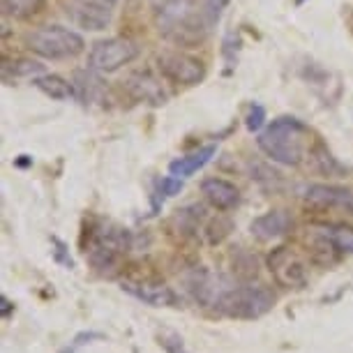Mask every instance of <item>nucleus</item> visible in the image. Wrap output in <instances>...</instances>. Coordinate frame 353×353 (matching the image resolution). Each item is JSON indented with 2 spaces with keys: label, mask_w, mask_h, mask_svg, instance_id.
<instances>
[{
  "label": "nucleus",
  "mask_w": 353,
  "mask_h": 353,
  "mask_svg": "<svg viewBox=\"0 0 353 353\" xmlns=\"http://www.w3.org/2000/svg\"><path fill=\"white\" fill-rule=\"evenodd\" d=\"M159 32L178 46H194L208 37L210 21L194 0H150Z\"/></svg>",
  "instance_id": "nucleus-1"
},
{
  "label": "nucleus",
  "mask_w": 353,
  "mask_h": 353,
  "mask_svg": "<svg viewBox=\"0 0 353 353\" xmlns=\"http://www.w3.org/2000/svg\"><path fill=\"white\" fill-rule=\"evenodd\" d=\"M307 139L310 128L298 118L284 116L272 121L261 134H259L256 143L263 150L265 157H270L272 162L286 164V166H298L303 162L305 152H307Z\"/></svg>",
  "instance_id": "nucleus-2"
},
{
  "label": "nucleus",
  "mask_w": 353,
  "mask_h": 353,
  "mask_svg": "<svg viewBox=\"0 0 353 353\" xmlns=\"http://www.w3.org/2000/svg\"><path fill=\"white\" fill-rule=\"evenodd\" d=\"M130 243L132 241L128 229H121L116 224H99L88 231L85 254H88L92 268L104 272V275H111L118 265V259L130 250Z\"/></svg>",
  "instance_id": "nucleus-3"
},
{
  "label": "nucleus",
  "mask_w": 353,
  "mask_h": 353,
  "mask_svg": "<svg viewBox=\"0 0 353 353\" xmlns=\"http://www.w3.org/2000/svg\"><path fill=\"white\" fill-rule=\"evenodd\" d=\"M26 44L32 53L46 58V61H70L85 49L83 37L65 26H42V28L28 32Z\"/></svg>",
  "instance_id": "nucleus-4"
},
{
  "label": "nucleus",
  "mask_w": 353,
  "mask_h": 353,
  "mask_svg": "<svg viewBox=\"0 0 353 353\" xmlns=\"http://www.w3.org/2000/svg\"><path fill=\"white\" fill-rule=\"evenodd\" d=\"M275 296L265 286H231L229 293L219 301L217 310L233 319H256L272 310Z\"/></svg>",
  "instance_id": "nucleus-5"
},
{
  "label": "nucleus",
  "mask_w": 353,
  "mask_h": 353,
  "mask_svg": "<svg viewBox=\"0 0 353 353\" xmlns=\"http://www.w3.org/2000/svg\"><path fill=\"white\" fill-rule=\"evenodd\" d=\"M137 56H139V44L134 39L111 37L92 44V49L88 53V65L95 72L111 74V72H118L125 65H130Z\"/></svg>",
  "instance_id": "nucleus-6"
},
{
  "label": "nucleus",
  "mask_w": 353,
  "mask_h": 353,
  "mask_svg": "<svg viewBox=\"0 0 353 353\" xmlns=\"http://www.w3.org/2000/svg\"><path fill=\"white\" fill-rule=\"evenodd\" d=\"M157 70L164 81L176 85H196L205 79V65L183 51H162L157 56Z\"/></svg>",
  "instance_id": "nucleus-7"
},
{
  "label": "nucleus",
  "mask_w": 353,
  "mask_h": 353,
  "mask_svg": "<svg viewBox=\"0 0 353 353\" xmlns=\"http://www.w3.org/2000/svg\"><path fill=\"white\" fill-rule=\"evenodd\" d=\"M116 5L118 0H68L65 14L79 28L99 32L111 23Z\"/></svg>",
  "instance_id": "nucleus-8"
},
{
  "label": "nucleus",
  "mask_w": 353,
  "mask_h": 353,
  "mask_svg": "<svg viewBox=\"0 0 353 353\" xmlns=\"http://www.w3.org/2000/svg\"><path fill=\"white\" fill-rule=\"evenodd\" d=\"M185 286H188V291L192 293V298L203 305V307H215L219 301L229 293L231 284L229 279L224 275H215V272H208L203 268H196L192 270L188 277H185Z\"/></svg>",
  "instance_id": "nucleus-9"
},
{
  "label": "nucleus",
  "mask_w": 353,
  "mask_h": 353,
  "mask_svg": "<svg viewBox=\"0 0 353 353\" xmlns=\"http://www.w3.org/2000/svg\"><path fill=\"white\" fill-rule=\"evenodd\" d=\"M268 265L277 284L286 289H303L307 284V265L291 248H277L270 252Z\"/></svg>",
  "instance_id": "nucleus-10"
},
{
  "label": "nucleus",
  "mask_w": 353,
  "mask_h": 353,
  "mask_svg": "<svg viewBox=\"0 0 353 353\" xmlns=\"http://www.w3.org/2000/svg\"><path fill=\"white\" fill-rule=\"evenodd\" d=\"M125 90L134 102L150 104V106H162L169 99V92L164 90L162 79H157L148 70H137L125 79Z\"/></svg>",
  "instance_id": "nucleus-11"
},
{
  "label": "nucleus",
  "mask_w": 353,
  "mask_h": 353,
  "mask_svg": "<svg viewBox=\"0 0 353 353\" xmlns=\"http://www.w3.org/2000/svg\"><path fill=\"white\" fill-rule=\"evenodd\" d=\"M123 289L152 307H181V296L162 282H132L130 279V282H123Z\"/></svg>",
  "instance_id": "nucleus-12"
},
{
  "label": "nucleus",
  "mask_w": 353,
  "mask_h": 353,
  "mask_svg": "<svg viewBox=\"0 0 353 353\" xmlns=\"http://www.w3.org/2000/svg\"><path fill=\"white\" fill-rule=\"evenodd\" d=\"M305 203L312 208H342L353 215V192L335 185H310L305 188Z\"/></svg>",
  "instance_id": "nucleus-13"
},
{
  "label": "nucleus",
  "mask_w": 353,
  "mask_h": 353,
  "mask_svg": "<svg viewBox=\"0 0 353 353\" xmlns=\"http://www.w3.org/2000/svg\"><path fill=\"white\" fill-rule=\"evenodd\" d=\"M201 192L205 201L219 212H226L241 203V192H238L236 185L224 181V178H208V181H203Z\"/></svg>",
  "instance_id": "nucleus-14"
},
{
  "label": "nucleus",
  "mask_w": 353,
  "mask_h": 353,
  "mask_svg": "<svg viewBox=\"0 0 353 353\" xmlns=\"http://www.w3.org/2000/svg\"><path fill=\"white\" fill-rule=\"evenodd\" d=\"M293 219L286 210H270L265 215L256 217L252 222V233L259 238V241H275V238H282L291 231Z\"/></svg>",
  "instance_id": "nucleus-15"
},
{
  "label": "nucleus",
  "mask_w": 353,
  "mask_h": 353,
  "mask_svg": "<svg viewBox=\"0 0 353 353\" xmlns=\"http://www.w3.org/2000/svg\"><path fill=\"white\" fill-rule=\"evenodd\" d=\"M212 155H215V145H203V148H199L194 152H190V155L176 159V162H171L169 173L176 178H188L192 173H196L199 169H203V166L212 159Z\"/></svg>",
  "instance_id": "nucleus-16"
},
{
  "label": "nucleus",
  "mask_w": 353,
  "mask_h": 353,
  "mask_svg": "<svg viewBox=\"0 0 353 353\" xmlns=\"http://www.w3.org/2000/svg\"><path fill=\"white\" fill-rule=\"evenodd\" d=\"M205 222H208V215H205V208L199 203H192L188 208L178 210L176 217H173V224L176 229L183 233V236H199L203 231Z\"/></svg>",
  "instance_id": "nucleus-17"
},
{
  "label": "nucleus",
  "mask_w": 353,
  "mask_h": 353,
  "mask_svg": "<svg viewBox=\"0 0 353 353\" xmlns=\"http://www.w3.org/2000/svg\"><path fill=\"white\" fill-rule=\"evenodd\" d=\"M32 83H35V88L39 92H44V95L51 97V99H58V102L70 99L72 95H74L72 83H68L63 77H56V74H42V77L32 79Z\"/></svg>",
  "instance_id": "nucleus-18"
},
{
  "label": "nucleus",
  "mask_w": 353,
  "mask_h": 353,
  "mask_svg": "<svg viewBox=\"0 0 353 353\" xmlns=\"http://www.w3.org/2000/svg\"><path fill=\"white\" fill-rule=\"evenodd\" d=\"M46 0H3V14L17 21H26L44 10Z\"/></svg>",
  "instance_id": "nucleus-19"
},
{
  "label": "nucleus",
  "mask_w": 353,
  "mask_h": 353,
  "mask_svg": "<svg viewBox=\"0 0 353 353\" xmlns=\"http://www.w3.org/2000/svg\"><path fill=\"white\" fill-rule=\"evenodd\" d=\"M231 229H233L231 219L224 217V215H217V217H212V219H208V222H205L201 233H203L205 241H208L210 245H219L231 233Z\"/></svg>",
  "instance_id": "nucleus-20"
},
{
  "label": "nucleus",
  "mask_w": 353,
  "mask_h": 353,
  "mask_svg": "<svg viewBox=\"0 0 353 353\" xmlns=\"http://www.w3.org/2000/svg\"><path fill=\"white\" fill-rule=\"evenodd\" d=\"M310 157L316 162V169L321 171V173H325V176H339V173H344V166L339 164L337 159L332 157L321 143H319L316 148L310 150Z\"/></svg>",
  "instance_id": "nucleus-21"
},
{
  "label": "nucleus",
  "mask_w": 353,
  "mask_h": 353,
  "mask_svg": "<svg viewBox=\"0 0 353 353\" xmlns=\"http://www.w3.org/2000/svg\"><path fill=\"white\" fill-rule=\"evenodd\" d=\"M328 233L335 243V248L344 254H353V226L346 224H332L328 226Z\"/></svg>",
  "instance_id": "nucleus-22"
},
{
  "label": "nucleus",
  "mask_w": 353,
  "mask_h": 353,
  "mask_svg": "<svg viewBox=\"0 0 353 353\" xmlns=\"http://www.w3.org/2000/svg\"><path fill=\"white\" fill-rule=\"evenodd\" d=\"M3 70H12V79H26V77H42L44 68L39 63L32 61H17V63H5ZM10 79V81H12Z\"/></svg>",
  "instance_id": "nucleus-23"
},
{
  "label": "nucleus",
  "mask_w": 353,
  "mask_h": 353,
  "mask_svg": "<svg viewBox=\"0 0 353 353\" xmlns=\"http://www.w3.org/2000/svg\"><path fill=\"white\" fill-rule=\"evenodd\" d=\"M231 259H233V268H236V272L241 277L248 279V277H254L256 275V256H252L250 252L238 250Z\"/></svg>",
  "instance_id": "nucleus-24"
},
{
  "label": "nucleus",
  "mask_w": 353,
  "mask_h": 353,
  "mask_svg": "<svg viewBox=\"0 0 353 353\" xmlns=\"http://www.w3.org/2000/svg\"><path fill=\"white\" fill-rule=\"evenodd\" d=\"M183 190V178H176V176H166L159 181V190L155 194V208L159 205V201H164L166 196H173Z\"/></svg>",
  "instance_id": "nucleus-25"
},
{
  "label": "nucleus",
  "mask_w": 353,
  "mask_h": 353,
  "mask_svg": "<svg viewBox=\"0 0 353 353\" xmlns=\"http://www.w3.org/2000/svg\"><path fill=\"white\" fill-rule=\"evenodd\" d=\"M157 339H159V346H162L166 353H190L183 346V339L178 337L176 332H162V335H157Z\"/></svg>",
  "instance_id": "nucleus-26"
},
{
  "label": "nucleus",
  "mask_w": 353,
  "mask_h": 353,
  "mask_svg": "<svg viewBox=\"0 0 353 353\" xmlns=\"http://www.w3.org/2000/svg\"><path fill=\"white\" fill-rule=\"evenodd\" d=\"M263 121H265V109H263L261 104H254V106L250 109L248 123H245V125H248V130H250V132H259V130H261Z\"/></svg>",
  "instance_id": "nucleus-27"
},
{
  "label": "nucleus",
  "mask_w": 353,
  "mask_h": 353,
  "mask_svg": "<svg viewBox=\"0 0 353 353\" xmlns=\"http://www.w3.org/2000/svg\"><path fill=\"white\" fill-rule=\"evenodd\" d=\"M0 303H3V314L8 316V312H10V303H8V298H0Z\"/></svg>",
  "instance_id": "nucleus-28"
},
{
  "label": "nucleus",
  "mask_w": 353,
  "mask_h": 353,
  "mask_svg": "<svg viewBox=\"0 0 353 353\" xmlns=\"http://www.w3.org/2000/svg\"><path fill=\"white\" fill-rule=\"evenodd\" d=\"M349 23H351V30H353V12H351V19H349Z\"/></svg>",
  "instance_id": "nucleus-29"
}]
</instances>
